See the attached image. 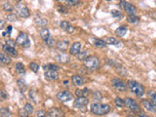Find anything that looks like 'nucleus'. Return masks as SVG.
Returning <instances> with one entry per match:
<instances>
[{"instance_id":"obj_47","label":"nucleus","mask_w":156,"mask_h":117,"mask_svg":"<svg viewBox=\"0 0 156 117\" xmlns=\"http://www.w3.org/2000/svg\"><path fill=\"white\" fill-rule=\"evenodd\" d=\"M4 26H5V22H4V21H1V20H0V29L3 28Z\"/></svg>"},{"instance_id":"obj_2","label":"nucleus","mask_w":156,"mask_h":117,"mask_svg":"<svg viewBox=\"0 0 156 117\" xmlns=\"http://www.w3.org/2000/svg\"><path fill=\"white\" fill-rule=\"evenodd\" d=\"M127 86H128L129 90L131 91V93H133L134 95H136V97H143L145 93V89L144 87L138 83L135 80H129L128 83H127Z\"/></svg>"},{"instance_id":"obj_11","label":"nucleus","mask_w":156,"mask_h":117,"mask_svg":"<svg viewBox=\"0 0 156 117\" xmlns=\"http://www.w3.org/2000/svg\"><path fill=\"white\" fill-rule=\"evenodd\" d=\"M2 50L4 51V53H6L10 57H17L18 56V52L14 46L8 45V44H4L2 46Z\"/></svg>"},{"instance_id":"obj_45","label":"nucleus","mask_w":156,"mask_h":117,"mask_svg":"<svg viewBox=\"0 0 156 117\" xmlns=\"http://www.w3.org/2000/svg\"><path fill=\"white\" fill-rule=\"evenodd\" d=\"M111 15L113 17H121V14L119 13V11H111Z\"/></svg>"},{"instance_id":"obj_26","label":"nucleus","mask_w":156,"mask_h":117,"mask_svg":"<svg viewBox=\"0 0 156 117\" xmlns=\"http://www.w3.org/2000/svg\"><path fill=\"white\" fill-rule=\"evenodd\" d=\"M89 56H90L89 52L87 50H84V51H80L76 55V58H77V60H79V61H84V60H86V58H88Z\"/></svg>"},{"instance_id":"obj_36","label":"nucleus","mask_w":156,"mask_h":117,"mask_svg":"<svg viewBox=\"0 0 156 117\" xmlns=\"http://www.w3.org/2000/svg\"><path fill=\"white\" fill-rule=\"evenodd\" d=\"M2 7H3V9L5 10V11H7V12H13L14 11V7L12 6V4L9 3V2L3 3L2 4Z\"/></svg>"},{"instance_id":"obj_22","label":"nucleus","mask_w":156,"mask_h":117,"mask_svg":"<svg viewBox=\"0 0 156 117\" xmlns=\"http://www.w3.org/2000/svg\"><path fill=\"white\" fill-rule=\"evenodd\" d=\"M0 62L4 63V65H10L12 62V60L6 53L0 52Z\"/></svg>"},{"instance_id":"obj_27","label":"nucleus","mask_w":156,"mask_h":117,"mask_svg":"<svg viewBox=\"0 0 156 117\" xmlns=\"http://www.w3.org/2000/svg\"><path fill=\"white\" fill-rule=\"evenodd\" d=\"M43 69L44 70H56V71H58V70H60V66H58L57 65H54V63H48V65H44L43 66Z\"/></svg>"},{"instance_id":"obj_39","label":"nucleus","mask_w":156,"mask_h":117,"mask_svg":"<svg viewBox=\"0 0 156 117\" xmlns=\"http://www.w3.org/2000/svg\"><path fill=\"white\" fill-rule=\"evenodd\" d=\"M29 68H30L33 72L37 73L39 71V65H37L36 62H30L29 63Z\"/></svg>"},{"instance_id":"obj_51","label":"nucleus","mask_w":156,"mask_h":117,"mask_svg":"<svg viewBox=\"0 0 156 117\" xmlns=\"http://www.w3.org/2000/svg\"><path fill=\"white\" fill-rule=\"evenodd\" d=\"M155 1H156V0H155Z\"/></svg>"},{"instance_id":"obj_13","label":"nucleus","mask_w":156,"mask_h":117,"mask_svg":"<svg viewBox=\"0 0 156 117\" xmlns=\"http://www.w3.org/2000/svg\"><path fill=\"white\" fill-rule=\"evenodd\" d=\"M60 27H61V28L62 29V30H65L66 32L69 33V34L74 33V31H75V28L73 27L69 23H68V22H66V21H62V22L60 23Z\"/></svg>"},{"instance_id":"obj_16","label":"nucleus","mask_w":156,"mask_h":117,"mask_svg":"<svg viewBox=\"0 0 156 117\" xmlns=\"http://www.w3.org/2000/svg\"><path fill=\"white\" fill-rule=\"evenodd\" d=\"M71 82H72V84L76 86V87H80L82 85H84V83H85V79L83 78L82 76L80 75H73L71 77Z\"/></svg>"},{"instance_id":"obj_20","label":"nucleus","mask_w":156,"mask_h":117,"mask_svg":"<svg viewBox=\"0 0 156 117\" xmlns=\"http://www.w3.org/2000/svg\"><path fill=\"white\" fill-rule=\"evenodd\" d=\"M68 47H69V42H68V40H61L57 43V48L62 52L67 51Z\"/></svg>"},{"instance_id":"obj_37","label":"nucleus","mask_w":156,"mask_h":117,"mask_svg":"<svg viewBox=\"0 0 156 117\" xmlns=\"http://www.w3.org/2000/svg\"><path fill=\"white\" fill-rule=\"evenodd\" d=\"M0 115L4 117H9L11 116V112L6 107H2V108H0Z\"/></svg>"},{"instance_id":"obj_5","label":"nucleus","mask_w":156,"mask_h":117,"mask_svg":"<svg viewBox=\"0 0 156 117\" xmlns=\"http://www.w3.org/2000/svg\"><path fill=\"white\" fill-rule=\"evenodd\" d=\"M16 13H17V15H18L19 17L23 18V19L28 18L29 16H30V12H29L28 7L27 6L26 4L21 3V2L17 4V6H16Z\"/></svg>"},{"instance_id":"obj_4","label":"nucleus","mask_w":156,"mask_h":117,"mask_svg":"<svg viewBox=\"0 0 156 117\" xmlns=\"http://www.w3.org/2000/svg\"><path fill=\"white\" fill-rule=\"evenodd\" d=\"M111 85L116 91H119V92H126L127 89H128V86H127L125 81L117 77H114L111 79Z\"/></svg>"},{"instance_id":"obj_1","label":"nucleus","mask_w":156,"mask_h":117,"mask_svg":"<svg viewBox=\"0 0 156 117\" xmlns=\"http://www.w3.org/2000/svg\"><path fill=\"white\" fill-rule=\"evenodd\" d=\"M111 107L109 105L106 104H100V102H94L91 105L90 110L93 114L95 115H105L110 111Z\"/></svg>"},{"instance_id":"obj_38","label":"nucleus","mask_w":156,"mask_h":117,"mask_svg":"<svg viewBox=\"0 0 156 117\" xmlns=\"http://www.w3.org/2000/svg\"><path fill=\"white\" fill-rule=\"evenodd\" d=\"M18 20V16L16 14H9L8 16L6 17V21L7 22H16Z\"/></svg>"},{"instance_id":"obj_33","label":"nucleus","mask_w":156,"mask_h":117,"mask_svg":"<svg viewBox=\"0 0 156 117\" xmlns=\"http://www.w3.org/2000/svg\"><path fill=\"white\" fill-rule=\"evenodd\" d=\"M23 110L26 111L28 115L33 113V106H32V105L29 104V102H27V104L24 105V106H23Z\"/></svg>"},{"instance_id":"obj_24","label":"nucleus","mask_w":156,"mask_h":117,"mask_svg":"<svg viewBox=\"0 0 156 117\" xmlns=\"http://www.w3.org/2000/svg\"><path fill=\"white\" fill-rule=\"evenodd\" d=\"M15 69H16L17 73L20 75H23L26 73V68H24V66L22 62H17L16 65H15Z\"/></svg>"},{"instance_id":"obj_52","label":"nucleus","mask_w":156,"mask_h":117,"mask_svg":"<svg viewBox=\"0 0 156 117\" xmlns=\"http://www.w3.org/2000/svg\"><path fill=\"white\" fill-rule=\"evenodd\" d=\"M155 42H156V41H155Z\"/></svg>"},{"instance_id":"obj_15","label":"nucleus","mask_w":156,"mask_h":117,"mask_svg":"<svg viewBox=\"0 0 156 117\" xmlns=\"http://www.w3.org/2000/svg\"><path fill=\"white\" fill-rule=\"evenodd\" d=\"M45 78L49 81H54V80H57L58 78V71L56 70H45Z\"/></svg>"},{"instance_id":"obj_29","label":"nucleus","mask_w":156,"mask_h":117,"mask_svg":"<svg viewBox=\"0 0 156 117\" xmlns=\"http://www.w3.org/2000/svg\"><path fill=\"white\" fill-rule=\"evenodd\" d=\"M147 96L149 98V101L156 105V92L153 90H150L147 92Z\"/></svg>"},{"instance_id":"obj_50","label":"nucleus","mask_w":156,"mask_h":117,"mask_svg":"<svg viewBox=\"0 0 156 117\" xmlns=\"http://www.w3.org/2000/svg\"><path fill=\"white\" fill-rule=\"evenodd\" d=\"M107 1H110V0H107Z\"/></svg>"},{"instance_id":"obj_14","label":"nucleus","mask_w":156,"mask_h":117,"mask_svg":"<svg viewBox=\"0 0 156 117\" xmlns=\"http://www.w3.org/2000/svg\"><path fill=\"white\" fill-rule=\"evenodd\" d=\"M63 111L61 108H58V107H54V108H51L47 112V116L50 117H62L63 116Z\"/></svg>"},{"instance_id":"obj_9","label":"nucleus","mask_w":156,"mask_h":117,"mask_svg":"<svg viewBox=\"0 0 156 117\" xmlns=\"http://www.w3.org/2000/svg\"><path fill=\"white\" fill-rule=\"evenodd\" d=\"M120 5H121V7L123 8L124 11L128 15H136V12H138V10H136V8L134 6L133 4L127 2V1H125V0H121Z\"/></svg>"},{"instance_id":"obj_18","label":"nucleus","mask_w":156,"mask_h":117,"mask_svg":"<svg viewBox=\"0 0 156 117\" xmlns=\"http://www.w3.org/2000/svg\"><path fill=\"white\" fill-rule=\"evenodd\" d=\"M57 61L61 63H68L70 62V56L62 52L57 56Z\"/></svg>"},{"instance_id":"obj_49","label":"nucleus","mask_w":156,"mask_h":117,"mask_svg":"<svg viewBox=\"0 0 156 117\" xmlns=\"http://www.w3.org/2000/svg\"><path fill=\"white\" fill-rule=\"evenodd\" d=\"M57 1H62V0H57Z\"/></svg>"},{"instance_id":"obj_10","label":"nucleus","mask_w":156,"mask_h":117,"mask_svg":"<svg viewBox=\"0 0 156 117\" xmlns=\"http://www.w3.org/2000/svg\"><path fill=\"white\" fill-rule=\"evenodd\" d=\"M72 94L68 91H61L57 94V99L62 102H67L72 100Z\"/></svg>"},{"instance_id":"obj_7","label":"nucleus","mask_w":156,"mask_h":117,"mask_svg":"<svg viewBox=\"0 0 156 117\" xmlns=\"http://www.w3.org/2000/svg\"><path fill=\"white\" fill-rule=\"evenodd\" d=\"M16 44L22 46L23 48H27L30 45V41H29L28 35L24 32H20L18 37L16 38Z\"/></svg>"},{"instance_id":"obj_34","label":"nucleus","mask_w":156,"mask_h":117,"mask_svg":"<svg viewBox=\"0 0 156 117\" xmlns=\"http://www.w3.org/2000/svg\"><path fill=\"white\" fill-rule=\"evenodd\" d=\"M115 67H116L117 71H118L122 76H126L127 75V70H126V68L123 66H121V65L118 66V63H117V65H115Z\"/></svg>"},{"instance_id":"obj_43","label":"nucleus","mask_w":156,"mask_h":117,"mask_svg":"<svg viewBox=\"0 0 156 117\" xmlns=\"http://www.w3.org/2000/svg\"><path fill=\"white\" fill-rule=\"evenodd\" d=\"M58 12L62 14H66L68 12V9L65 6H62V5H60V6L58 7Z\"/></svg>"},{"instance_id":"obj_32","label":"nucleus","mask_w":156,"mask_h":117,"mask_svg":"<svg viewBox=\"0 0 156 117\" xmlns=\"http://www.w3.org/2000/svg\"><path fill=\"white\" fill-rule=\"evenodd\" d=\"M93 99H94V101H102V95L101 94V92H99V91H95L94 93H93Z\"/></svg>"},{"instance_id":"obj_46","label":"nucleus","mask_w":156,"mask_h":117,"mask_svg":"<svg viewBox=\"0 0 156 117\" xmlns=\"http://www.w3.org/2000/svg\"><path fill=\"white\" fill-rule=\"evenodd\" d=\"M11 30H12V27H11V26H9L8 28H7V33H8V35H10V34H11Z\"/></svg>"},{"instance_id":"obj_17","label":"nucleus","mask_w":156,"mask_h":117,"mask_svg":"<svg viewBox=\"0 0 156 117\" xmlns=\"http://www.w3.org/2000/svg\"><path fill=\"white\" fill-rule=\"evenodd\" d=\"M81 48H82V45L80 42H74L70 46V49H69V53L70 55L72 56H76L78 53L81 51Z\"/></svg>"},{"instance_id":"obj_35","label":"nucleus","mask_w":156,"mask_h":117,"mask_svg":"<svg viewBox=\"0 0 156 117\" xmlns=\"http://www.w3.org/2000/svg\"><path fill=\"white\" fill-rule=\"evenodd\" d=\"M105 42L107 43V44H109V45H114V46H117V45H119V41L117 40L116 38H114V37H108L105 40Z\"/></svg>"},{"instance_id":"obj_31","label":"nucleus","mask_w":156,"mask_h":117,"mask_svg":"<svg viewBox=\"0 0 156 117\" xmlns=\"http://www.w3.org/2000/svg\"><path fill=\"white\" fill-rule=\"evenodd\" d=\"M114 104L117 107H124L125 106V101L123 99H121L120 97H116L114 99Z\"/></svg>"},{"instance_id":"obj_21","label":"nucleus","mask_w":156,"mask_h":117,"mask_svg":"<svg viewBox=\"0 0 156 117\" xmlns=\"http://www.w3.org/2000/svg\"><path fill=\"white\" fill-rule=\"evenodd\" d=\"M92 44L98 48H105L107 45V43L105 40L99 38H92Z\"/></svg>"},{"instance_id":"obj_12","label":"nucleus","mask_w":156,"mask_h":117,"mask_svg":"<svg viewBox=\"0 0 156 117\" xmlns=\"http://www.w3.org/2000/svg\"><path fill=\"white\" fill-rule=\"evenodd\" d=\"M141 105H143L144 108L146 110H148L149 112H152V113H155L156 112V105L152 104L149 100H143L141 101Z\"/></svg>"},{"instance_id":"obj_48","label":"nucleus","mask_w":156,"mask_h":117,"mask_svg":"<svg viewBox=\"0 0 156 117\" xmlns=\"http://www.w3.org/2000/svg\"><path fill=\"white\" fill-rule=\"evenodd\" d=\"M16 1H18V2H19V1H21V0H16Z\"/></svg>"},{"instance_id":"obj_41","label":"nucleus","mask_w":156,"mask_h":117,"mask_svg":"<svg viewBox=\"0 0 156 117\" xmlns=\"http://www.w3.org/2000/svg\"><path fill=\"white\" fill-rule=\"evenodd\" d=\"M66 2L68 6L73 7V6H76V5L79 3V0H66Z\"/></svg>"},{"instance_id":"obj_30","label":"nucleus","mask_w":156,"mask_h":117,"mask_svg":"<svg viewBox=\"0 0 156 117\" xmlns=\"http://www.w3.org/2000/svg\"><path fill=\"white\" fill-rule=\"evenodd\" d=\"M88 93H89V89H87V88H85V89H77L75 91V95L76 97H86V95H88Z\"/></svg>"},{"instance_id":"obj_25","label":"nucleus","mask_w":156,"mask_h":117,"mask_svg":"<svg viewBox=\"0 0 156 117\" xmlns=\"http://www.w3.org/2000/svg\"><path fill=\"white\" fill-rule=\"evenodd\" d=\"M40 36H41V38L43 39L44 41L47 40V39L51 36L50 31H49V29L47 27H42L40 29Z\"/></svg>"},{"instance_id":"obj_8","label":"nucleus","mask_w":156,"mask_h":117,"mask_svg":"<svg viewBox=\"0 0 156 117\" xmlns=\"http://www.w3.org/2000/svg\"><path fill=\"white\" fill-rule=\"evenodd\" d=\"M89 104V99L87 97H77L73 101V107L78 109H82Z\"/></svg>"},{"instance_id":"obj_40","label":"nucleus","mask_w":156,"mask_h":117,"mask_svg":"<svg viewBox=\"0 0 156 117\" xmlns=\"http://www.w3.org/2000/svg\"><path fill=\"white\" fill-rule=\"evenodd\" d=\"M46 43V45L47 46H49V47H53V46H55V44H56V42H55V39H54L52 36H50L49 37L47 40H45L44 41Z\"/></svg>"},{"instance_id":"obj_28","label":"nucleus","mask_w":156,"mask_h":117,"mask_svg":"<svg viewBox=\"0 0 156 117\" xmlns=\"http://www.w3.org/2000/svg\"><path fill=\"white\" fill-rule=\"evenodd\" d=\"M127 22L130 23H136L140 22V18L136 15H128L127 17Z\"/></svg>"},{"instance_id":"obj_6","label":"nucleus","mask_w":156,"mask_h":117,"mask_svg":"<svg viewBox=\"0 0 156 117\" xmlns=\"http://www.w3.org/2000/svg\"><path fill=\"white\" fill-rule=\"evenodd\" d=\"M125 106H127L128 108L131 110V111H133V112H140V106L139 105V104L136 102L135 100H133L132 98H129V97H127L125 98Z\"/></svg>"},{"instance_id":"obj_44","label":"nucleus","mask_w":156,"mask_h":117,"mask_svg":"<svg viewBox=\"0 0 156 117\" xmlns=\"http://www.w3.org/2000/svg\"><path fill=\"white\" fill-rule=\"evenodd\" d=\"M35 116H36V117H43V116H47V112H46V111H44V110H38V111H36Z\"/></svg>"},{"instance_id":"obj_3","label":"nucleus","mask_w":156,"mask_h":117,"mask_svg":"<svg viewBox=\"0 0 156 117\" xmlns=\"http://www.w3.org/2000/svg\"><path fill=\"white\" fill-rule=\"evenodd\" d=\"M100 66V60L95 56H89L84 60V67L91 71L99 69Z\"/></svg>"},{"instance_id":"obj_42","label":"nucleus","mask_w":156,"mask_h":117,"mask_svg":"<svg viewBox=\"0 0 156 117\" xmlns=\"http://www.w3.org/2000/svg\"><path fill=\"white\" fill-rule=\"evenodd\" d=\"M7 93L5 90H0V101H5L7 100Z\"/></svg>"},{"instance_id":"obj_23","label":"nucleus","mask_w":156,"mask_h":117,"mask_svg":"<svg viewBox=\"0 0 156 117\" xmlns=\"http://www.w3.org/2000/svg\"><path fill=\"white\" fill-rule=\"evenodd\" d=\"M127 31H128V27H127V26H121L120 27H118L115 30V34L117 36H119V37H123V36L126 35Z\"/></svg>"},{"instance_id":"obj_19","label":"nucleus","mask_w":156,"mask_h":117,"mask_svg":"<svg viewBox=\"0 0 156 117\" xmlns=\"http://www.w3.org/2000/svg\"><path fill=\"white\" fill-rule=\"evenodd\" d=\"M34 23H35L38 27H45L47 26L48 23V20L46 18H43L41 16H38V15H36L35 17H34Z\"/></svg>"}]
</instances>
